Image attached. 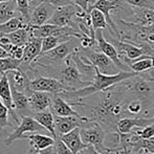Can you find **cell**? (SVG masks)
I'll return each mask as SVG.
<instances>
[{
	"instance_id": "cell-1",
	"label": "cell",
	"mask_w": 154,
	"mask_h": 154,
	"mask_svg": "<svg viewBox=\"0 0 154 154\" xmlns=\"http://www.w3.org/2000/svg\"><path fill=\"white\" fill-rule=\"evenodd\" d=\"M95 67V66H94ZM138 72L133 70L130 71H124L121 70L119 71L116 75H105V73H102L99 69L95 67V75L93 78L92 82L90 85L85 86L83 88H80L77 90H71V91H64L60 93L62 97H64L67 102H73L77 101V100L83 99V97H89L91 94L97 92L105 91V90L109 89L110 87L116 85L119 83H122L123 81L130 79L132 77H135L137 75Z\"/></svg>"
},
{
	"instance_id": "cell-2",
	"label": "cell",
	"mask_w": 154,
	"mask_h": 154,
	"mask_svg": "<svg viewBox=\"0 0 154 154\" xmlns=\"http://www.w3.org/2000/svg\"><path fill=\"white\" fill-rule=\"evenodd\" d=\"M106 136V130L94 121H88L81 126V137L86 145L93 146L101 153L111 154V149L104 145Z\"/></svg>"
},
{
	"instance_id": "cell-3",
	"label": "cell",
	"mask_w": 154,
	"mask_h": 154,
	"mask_svg": "<svg viewBox=\"0 0 154 154\" xmlns=\"http://www.w3.org/2000/svg\"><path fill=\"white\" fill-rule=\"evenodd\" d=\"M77 41V37H71L69 40L59 44L55 48L51 49V51H46L44 54H41L34 62L37 61L47 65L60 64V63L64 62L65 59L67 57H69L70 55H72L75 51H79Z\"/></svg>"
},
{
	"instance_id": "cell-4",
	"label": "cell",
	"mask_w": 154,
	"mask_h": 154,
	"mask_svg": "<svg viewBox=\"0 0 154 154\" xmlns=\"http://www.w3.org/2000/svg\"><path fill=\"white\" fill-rule=\"evenodd\" d=\"M78 8H79V6L75 5V3L59 6V8H56L55 13L53 14L51 18L49 19L47 23L59 25V26H72L75 31L79 32L77 22H75V16H77Z\"/></svg>"
},
{
	"instance_id": "cell-5",
	"label": "cell",
	"mask_w": 154,
	"mask_h": 154,
	"mask_svg": "<svg viewBox=\"0 0 154 154\" xmlns=\"http://www.w3.org/2000/svg\"><path fill=\"white\" fill-rule=\"evenodd\" d=\"M45 128L41 126L40 124L37 122L32 116H24L20 120V123L15 129L8 134L6 140H4V144L6 146H11L15 140H22L24 134L26 133H35V132L43 131Z\"/></svg>"
},
{
	"instance_id": "cell-6",
	"label": "cell",
	"mask_w": 154,
	"mask_h": 154,
	"mask_svg": "<svg viewBox=\"0 0 154 154\" xmlns=\"http://www.w3.org/2000/svg\"><path fill=\"white\" fill-rule=\"evenodd\" d=\"M29 89L32 91H44L53 94H60L67 91L66 86L60 80L45 75H38L32 79L29 83Z\"/></svg>"
},
{
	"instance_id": "cell-7",
	"label": "cell",
	"mask_w": 154,
	"mask_h": 154,
	"mask_svg": "<svg viewBox=\"0 0 154 154\" xmlns=\"http://www.w3.org/2000/svg\"><path fill=\"white\" fill-rule=\"evenodd\" d=\"M95 40H97V45L99 51H101L102 53H104L108 58L112 60L114 62V64L118 66V68L120 70L124 71H130V67L128 64L123 62L122 58L120 56V53L118 51V49L116 48L112 43L108 42L105 39V37L103 36V29H99L95 31Z\"/></svg>"
},
{
	"instance_id": "cell-8",
	"label": "cell",
	"mask_w": 154,
	"mask_h": 154,
	"mask_svg": "<svg viewBox=\"0 0 154 154\" xmlns=\"http://www.w3.org/2000/svg\"><path fill=\"white\" fill-rule=\"evenodd\" d=\"M84 57L88 60L93 66H95L102 73L105 75H116L119 71H121L118 68L114 62L110 58H108L104 53L94 51H88V48H84Z\"/></svg>"
},
{
	"instance_id": "cell-9",
	"label": "cell",
	"mask_w": 154,
	"mask_h": 154,
	"mask_svg": "<svg viewBox=\"0 0 154 154\" xmlns=\"http://www.w3.org/2000/svg\"><path fill=\"white\" fill-rule=\"evenodd\" d=\"M87 118L83 116H59L55 114V124L56 131H57V137L68 133L75 128L81 127L84 123L88 122Z\"/></svg>"
},
{
	"instance_id": "cell-10",
	"label": "cell",
	"mask_w": 154,
	"mask_h": 154,
	"mask_svg": "<svg viewBox=\"0 0 154 154\" xmlns=\"http://www.w3.org/2000/svg\"><path fill=\"white\" fill-rule=\"evenodd\" d=\"M12 94H13V107L14 111L20 119L24 116H32V111L31 104H29V93L24 91H19L12 87Z\"/></svg>"
},
{
	"instance_id": "cell-11",
	"label": "cell",
	"mask_w": 154,
	"mask_h": 154,
	"mask_svg": "<svg viewBox=\"0 0 154 154\" xmlns=\"http://www.w3.org/2000/svg\"><path fill=\"white\" fill-rule=\"evenodd\" d=\"M56 8H57L56 6H54L53 4L45 0L44 2L40 3L32 11L29 24L32 26H40V25L46 24L55 13Z\"/></svg>"
},
{
	"instance_id": "cell-12",
	"label": "cell",
	"mask_w": 154,
	"mask_h": 154,
	"mask_svg": "<svg viewBox=\"0 0 154 154\" xmlns=\"http://www.w3.org/2000/svg\"><path fill=\"white\" fill-rule=\"evenodd\" d=\"M154 123V116H136L122 118L116 122V131L120 133H129L134 127L144 128Z\"/></svg>"
},
{
	"instance_id": "cell-13",
	"label": "cell",
	"mask_w": 154,
	"mask_h": 154,
	"mask_svg": "<svg viewBox=\"0 0 154 154\" xmlns=\"http://www.w3.org/2000/svg\"><path fill=\"white\" fill-rule=\"evenodd\" d=\"M8 77L10 80L11 86L19 91H24L29 94L32 91L29 89V83H31V78L29 73L22 68H16L13 70L8 71Z\"/></svg>"
},
{
	"instance_id": "cell-14",
	"label": "cell",
	"mask_w": 154,
	"mask_h": 154,
	"mask_svg": "<svg viewBox=\"0 0 154 154\" xmlns=\"http://www.w3.org/2000/svg\"><path fill=\"white\" fill-rule=\"evenodd\" d=\"M41 49H42V38L32 36L29 43L24 46V55L22 58V64L20 66L21 68L29 67L41 55Z\"/></svg>"
},
{
	"instance_id": "cell-15",
	"label": "cell",
	"mask_w": 154,
	"mask_h": 154,
	"mask_svg": "<svg viewBox=\"0 0 154 154\" xmlns=\"http://www.w3.org/2000/svg\"><path fill=\"white\" fill-rule=\"evenodd\" d=\"M51 110L54 114L59 116H81L77 110L73 108L69 102H67L60 94H51Z\"/></svg>"
},
{
	"instance_id": "cell-16",
	"label": "cell",
	"mask_w": 154,
	"mask_h": 154,
	"mask_svg": "<svg viewBox=\"0 0 154 154\" xmlns=\"http://www.w3.org/2000/svg\"><path fill=\"white\" fill-rule=\"evenodd\" d=\"M59 138H61L63 142L67 145V147L72 151L73 154H79L86 147L89 146V145H86L83 142V140H82L81 127L75 128V129L71 130L68 133H65L63 135L59 136Z\"/></svg>"
},
{
	"instance_id": "cell-17",
	"label": "cell",
	"mask_w": 154,
	"mask_h": 154,
	"mask_svg": "<svg viewBox=\"0 0 154 154\" xmlns=\"http://www.w3.org/2000/svg\"><path fill=\"white\" fill-rule=\"evenodd\" d=\"M51 94L53 93L44 91H32V90L29 92V104H31L34 113L51 109Z\"/></svg>"
},
{
	"instance_id": "cell-18",
	"label": "cell",
	"mask_w": 154,
	"mask_h": 154,
	"mask_svg": "<svg viewBox=\"0 0 154 154\" xmlns=\"http://www.w3.org/2000/svg\"><path fill=\"white\" fill-rule=\"evenodd\" d=\"M90 8H97V10L101 11V12L105 15L106 20H107L109 26H111L112 31L116 32V35H118V36L120 37V32H119V29H118V27H116V23H114L113 19H112L111 16H110V12L120 8V6H119L118 4L113 3V2L109 1V0H97V1L90 6ZM90 8H89V11H90Z\"/></svg>"
},
{
	"instance_id": "cell-19",
	"label": "cell",
	"mask_w": 154,
	"mask_h": 154,
	"mask_svg": "<svg viewBox=\"0 0 154 154\" xmlns=\"http://www.w3.org/2000/svg\"><path fill=\"white\" fill-rule=\"evenodd\" d=\"M23 140H27L32 148L37 149L39 151L44 150V149L48 148V147L54 146V144L56 142V138L54 136L44 135V134H41L39 132H35V133L31 134H24Z\"/></svg>"
},
{
	"instance_id": "cell-20",
	"label": "cell",
	"mask_w": 154,
	"mask_h": 154,
	"mask_svg": "<svg viewBox=\"0 0 154 154\" xmlns=\"http://www.w3.org/2000/svg\"><path fill=\"white\" fill-rule=\"evenodd\" d=\"M32 118L37 121L41 126L45 128L51 136L57 138V131H56V124H55V114L53 113L51 109L45 110L41 112H35Z\"/></svg>"
},
{
	"instance_id": "cell-21",
	"label": "cell",
	"mask_w": 154,
	"mask_h": 154,
	"mask_svg": "<svg viewBox=\"0 0 154 154\" xmlns=\"http://www.w3.org/2000/svg\"><path fill=\"white\" fill-rule=\"evenodd\" d=\"M17 16L21 15L17 12L16 0H6L0 2V24Z\"/></svg>"
},
{
	"instance_id": "cell-22",
	"label": "cell",
	"mask_w": 154,
	"mask_h": 154,
	"mask_svg": "<svg viewBox=\"0 0 154 154\" xmlns=\"http://www.w3.org/2000/svg\"><path fill=\"white\" fill-rule=\"evenodd\" d=\"M133 23L142 26H151L154 25V11L148 8H138L134 11Z\"/></svg>"
},
{
	"instance_id": "cell-23",
	"label": "cell",
	"mask_w": 154,
	"mask_h": 154,
	"mask_svg": "<svg viewBox=\"0 0 154 154\" xmlns=\"http://www.w3.org/2000/svg\"><path fill=\"white\" fill-rule=\"evenodd\" d=\"M10 41L15 45H26L29 43V41L31 40L32 37V31H31V25H27L26 27L20 29L16 32H13L11 34L6 35Z\"/></svg>"
},
{
	"instance_id": "cell-24",
	"label": "cell",
	"mask_w": 154,
	"mask_h": 154,
	"mask_svg": "<svg viewBox=\"0 0 154 154\" xmlns=\"http://www.w3.org/2000/svg\"><path fill=\"white\" fill-rule=\"evenodd\" d=\"M129 67L131 68V70L136 71L138 73H142L144 71L150 70V69L154 68V59L153 56L145 55L143 57L135 59L133 61L128 63Z\"/></svg>"
},
{
	"instance_id": "cell-25",
	"label": "cell",
	"mask_w": 154,
	"mask_h": 154,
	"mask_svg": "<svg viewBox=\"0 0 154 154\" xmlns=\"http://www.w3.org/2000/svg\"><path fill=\"white\" fill-rule=\"evenodd\" d=\"M27 25L29 24L25 22L24 19L22 18V16H17L10 19L6 22L1 23L0 24V32L4 35H8L13 32L18 31L20 29H23V27H26Z\"/></svg>"
},
{
	"instance_id": "cell-26",
	"label": "cell",
	"mask_w": 154,
	"mask_h": 154,
	"mask_svg": "<svg viewBox=\"0 0 154 154\" xmlns=\"http://www.w3.org/2000/svg\"><path fill=\"white\" fill-rule=\"evenodd\" d=\"M90 19H91V24L94 31L101 29H108V22L106 20V17L103 13L97 8H90L89 11Z\"/></svg>"
},
{
	"instance_id": "cell-27",
	"label": "cell",
	"mask_w": 154,
	"mask_h": 154,
	"mask_svg": "<svg viewBox=\"0 0 154 154\" xmlns=\"http://www.w3.org/2000/svg\"><path fill=\"white\" fill-rule=\"evenodd\" d=\"M71 37H56V36H48L42 38V49H41V54H44L46 51H51V49L55 48L56 46H58L59 44L65 42V41L69 40Z\"/></svg>"
},
{
	"instance_id": "cell-28",
	"label": "cell",
	"mask_w": 154,
	"mask_h": 154,
	"mask_svg": "<svg viewBox=\"0 0 154 154\" xmlns=\"http://www.w3.org/2000/svg\"><path fill=\"white\" fill-rule=\"evenodd\" d=\"M126 111L130 116H140V113H143L144 111L146 113V108L140 100L134 99L128 102L126 106Z\"/></svg>"
},
{
	"instance_id": "cell-29",
	"label": "cell",
	"mask_w": 154,
	"mask_h": 154,
	"mask_svg": "<svg viewBox=\"0 0 154 154\" xmlns=\"http://www.w3.org/2000/svg\"><path fill=\"white\" fill-rule=\"evenodd\" d=\"M17 12L22 16L24 21L29 24L31 21V8H29V0H16Z\"/></svg>"
},
{
	"instance_id": "cell-30",
	"label": "cell",
	"mask_w": 154,
	"mask_h": 154,
	"mask_svg": "<svg viewBox=\"0 0 154 154\" xmlns=\"http://www.w3.org/2000/svg\"><path fill=\"white\" fill-rule=\"evenodd\" d=\"M124 2L138 8H148L154 11V0H124Z\"/></svg>"
},
{
	"instance_id": "cell-31",
	"label": "cell",
	"mask_w": 154,
	"mask_h": 154,
	"mask_svg": "<svg viewBox=\"0 0 154 154\" xmlns=\"http://www.w3.org/2000/svg\"><path fill=\"white\" fill-rule=\"evenodd\" d=\"M53 148V154H73L72 151L67 147V145L59 137L56 138V142L54 144Z\"/></svg>"
},
{
	"instance_id": "cell-32",
	"label": "cell",
	"mask_w": 154,
	"mask_h": 154,
	"mask_svg": "<svg viewBox=\"0 0 154 154\" xmlns=\"http://www.w3.org/2000/svg\"><path fill=\"white\" fill-rule=\"evenodd\" d=\"M24 55V45H13L12 49L10 51V56L14 59L22 60Z\"/></svg>"
},
{
	"instance_id": "cell-33",
	"label": "cell",
	"mask_w": 154,
	"mask_h": 154,
	"mask_svg": "<svg viewBox=\"0 0 154 154\" xmlns=\"http://www.w3.org/2000/svg\"><path fill=\"white\" fill-rule=\"evenodd\" d=\"M138 135L140 136V138L143 140H148V138H151L154 136V123L151 124V125H148L146 127H144V129L142 131L137 132Z\"/></svg>"
},
{
	"instance_id": "cell-34",
	"label": "cell",
	"mask_w": 154,
	"mask_h": 154,
	"mask_svg": "<svg viewBox=\"0 0 154 154\" xmlns=\"http://www.w3.org/2000/svg\"><path fill=\"white\" fill-rule=\"evenodd\" d=\"M95 2V0H72V3H75V5H78L79 8H81L82 10H84L85 12L89 13V8Z\"/></svg>"
},
{
	"instance_id": "cell-35",
	"label": "cell",
	"mask_w": 154,
	"mask_h": 154,
	"mask_svg": "<svg viewBox=\"0 0 154 154\" xmlns=\"http://www.w3.org/2000/svg\"><path fill=\"white\" fill-rule=\"evenodd\" d=\"M53 151H54V148L53 146L51 147H48V148L44 149V150H37V149L32 148V147L31 146V148H29V150L27 151L26 154H53Z\"/></svg>"
},
{
	"instance_id": "cell-36",
	"label": "cell",
	"mask_w": 154,
	"mask_h": 154,
	"mask_svg": "<svg viewBox=\"0 0 154 154\" xmlns=\"http://www.w3.org/2000/svg\"><path fill=\"white\" fill-rule=\"evenodd\" d=\"M47 2H49L51 4H53L56 8H59V6L67 5V4L72 3V0H46Z\"/></svg>"
},
{
	"instance_id": "cell-37",
	"label": "cell",
	"mask_w": 154,
	"mask_h": 154,
	"mask_svg": "<svg viewBox=\"0 0 154 154\" xmlns=\"http://www.w3.org/2000/svg\"><path fill=\"white\" fill-rule=\"evenodd\" d=\"M45 0H29V8H31V13L32 11L34 10L36 6H38L40 3H42V2H44Z\"/></svg>"
},
{
	"instance_id": "cell-38",
	"label": "cell",
	"mask_w": 154,
	"mask_h": 154,
	"mask_svg": "<svg viewBox=\"0 0 154 154\" xmlns=\"http://www.w3.org/2000/svg\"><path fill=\"white\" fill-rule=\"evenodd\" d=\"M8 57H11L10 54L8 53L6 49H4L3 47L0 45V59H3V58H8Z\"/></svg>"
},
{
	"instance_id": "cell-39",
	"label": "cell",
	"mask_w": 154,
	"mask_h": 154,
	"mask_svg": "<svg viewBox=\"0 0 154 154\" xmlns=\"http://www.w3.org/2000/svg\"><path fill=\"white\" fill-rule=\"evenodd\" d=\"M147 114H148L147 116H154V106H152L151 110H149V111L147 112Z\"/></svg>"
},
{
	"instance_id": "cell-40",
	"label": "cell",
	"mask_w": 154,
	"mask_h": 154,
	"mask_svg": "<svg viewBox=\"0 0 154 154\" xmlns=\"http://www.w3.org/2000/svg\"><path fill=\"white\" fill-rule=\"evenodd\" d=\"M153 59H154V56H153Z\"/></svg>"
}]
</instances>
